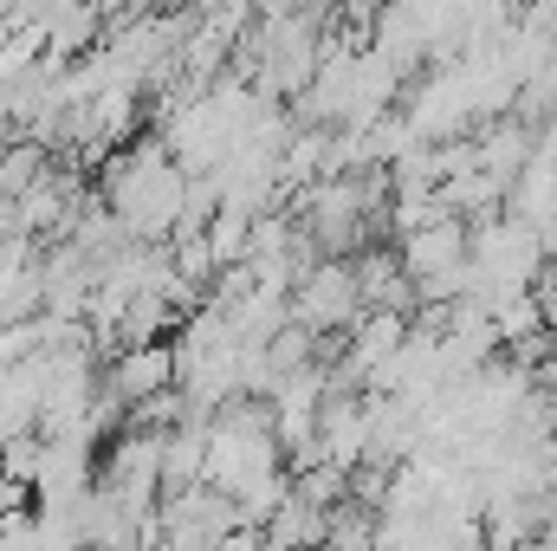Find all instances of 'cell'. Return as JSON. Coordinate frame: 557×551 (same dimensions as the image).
Wrapping results in <instances>:
<instances>
[{
    "label": "cell",
    "mask_w": 557,
    "mask_h": 551,
    "mask_svg": "<svg viewBox=\"0 0 557 551\" xmlns=\"http://www.w3.org/2000/svg\"><path fill=\"white\" fill-rule=\"evenodd\" d=\"M156 526H162V546H227L247 519H240V506L221 487H188V493L162 500Z\"/></svg>",
    "instance_id": "obj_6"
},
{
    "label": "cell",
    "mask_w": 557,
    "mask_h": 551,
    "mask_svg": "<svg viewBox=\"0 0 557 551\" xmlns=\"http://www.w3.org/2000/svg\"><path fill=\"white\" fill-rule=\"evenodd\" d=\"M552 26H557V7H552Z\"/></svg>",
    "instance_id": "obj_13"
},
{
    "label": "cell",
    "mask_w": 557,
    "mask_h": 551,
    "mask_svg": "<svg viewBox=\"0 0 557 551\" xmlns=\"http://www.w3.org/2000/svg\"><path fill=\"white\" fill-rule=\"evenodd\" d=\"M285 474V448L273 428V403H234L208 421V487H221L234 506L260 487Z\"/></svg>",
    "instance_id": "obj_2"
},
{
    "label": "cell",
    "mask_w": 557,
    "mask_h": 551,
    "mask_svg": "<svg viewBox=\"0 0 557 551\" xmlns=\"http://www.w3.org/2000/svg\"><path fill=\"white\" fill-rule=\"evenodd\" d=\"M46 311V247L13 234L0 247V325H26Z\"/></svg>",
    "instance_id": "obj_8"
},
{
    "label": "cell",
    "mask_w": 557,
    "mask_h": 551,
    "mask_svg": "<svg viewBox=\"0 0 557 551\" xmlns=\"http://www.w3.org/2000/svg\"><path fill=\"white\" fill-rule=\"evenodd\" d=\"M98 33H104V13H91V7H33V39L46 59H65V65H72V52L91 59Z\"/></svg>",
    "instance_id": "obj_9"
},
{
    "label": "cell",
    "mask_w": 557,
    "mask_h": 551,
    "mask_svg": "<svg viewBox=\"0 0 557 551\" xmlns=\"http://www.w3.org/2000/svg\"><path fill=\"white\" fill-rule=\"evenodd\" d=\"M26 493H33V487H26V480H13V474L0 467V519H13V513H26Z\"/></svg>",
    "instance_id": "obj_10"
},
{
    "label": "cell",
    "mask_w": 557,
    "mask_h": 551,
    "mask_svg": "<svg viewBox=\"0 0 557 551\" xmlns=\"http://www.w3.org/2000/svg\"><path fill=\"white\" fill-rule=\"evenodd\" d=\"M221 551H273V539H267V526H240Z\"/></svg>",
    "instance_id": "obj_11"
},
{
    "label": "cell",
    "mask_w": 557,
    "mask_h": 551,
    "mask_svg": "<svg viewBox=\"0 0 557 551\" xmlns=\"http://www.w3.org/2000/svg\"><path fill=\"white\" fill-rule=\"evenodd\" d=\"M370 318L363 305V285H357V267L350 260H318L311 273L292 285V325L311 331V338H331V331H357Z\"/></svg>",
    "instance_id": "obj_5"
},
{
    "label": "cell",
    "mask_w": 557,
    "mask_h": 551,
    "mask_svg": "<svg viewBox=\"0 0 557 551\" xmlns=\"http://www.w3.org/2000/svg\"><path fill=\"white\" fill-rule=\"evenodd\" d=\"M396 260H403V273L416 285L421 298H441V305H454L460 292H467V260H473V228L467 221H434V228H421L409 234L403 247H396Z\"/></svg>",
    "instance_id": "obj_4"
},
{
    "label": "cell",
    "mask_w": 557,
    "mask_h": 551,
    "mask_svg": "<svg viewBox=\"0 0 557 551\" xmlns=\"http://www.w3.org/2000/svg\"><path fill=\"white\" fill-rule=\"evenodd\" d=\"M175 390V344H137L117 351L104 370V403L111 409H156Z\"/></svg>",
    "instance_id": "obj_7"
},
{
    "label": "cell",
    "mask_w": 557,
    "mask_h": 551,
    "mask_svg": "<svg viewBox=\"0 0 557 551\" xmlns=\"http://www.w3.org/2000/svg\"><path fill=\"white\" fill-rule=\"evenodd\" d=\"M162 551H221V546H162Z\"/></svg>",
    "instance_id": "obj_12"
},
{
    "label": "cell",
    "mask_w": 557,
    "mask_h": 551,
    "mask_svg": "<svg viewBox=\"0 0 557 551\" xmlns=\"http://www.w3.org/2000/svg\"><path fill=\"white\" fill-rule=\"evenodd\" d=\"M104 208L117 215V228L137 241V247H156L169 234H182V215H188V175L182 162L169 156V143H137L124 149L111 169H104Z\"/></svg>",
    "instance_id": "obj_1"
},
{
    "label": "cell",
    "mask_w": 557,
    "mask_h": 551,
    "mask_svg": "<svg viewBox=\"0 0 557 551\" xmlns=\"http://www.w3.org/2000/svg\"><path fill=\"white\" fill-rule=\"evenodd\" d=\"M539 273H545V241H539V228H525V221H512V215L473 221L467 298H486V305L525 298V292H539Z\"/></svg>",
    "instance_id": "obj_3"
}]
</instances>
